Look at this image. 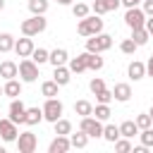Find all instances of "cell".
Returning a JSON list of instances; mask_svg holds the SVG:
<instances>
[{"label":"cell","mask_w":153,"mask_h":153,"mask_svg":"<svg viewBox=\"0 0 153 153\" xmlns=\"http://www.w3.org/2000/svg\"><path fill=\"white\" fill-rule=\"evenodd\" d=\"M45 26H48V19H45L43 14H31L29 19H24V22H22V33L33 38V36L43 33V31H45Z\"/></svg>","instance_id":"6da1fadb"},{"label":"cell","mask_w":153,"mask_h":153,"mask_svg":"<svg viewBox=\"0 0 153 153\" xmlns=\"http://www.w3.org/2000/svg\"><path fill=\"white\" fill-rule=\"evenodd\" d=\"M76 31H79V36H96V33H100V31H103V19H100V14H93V17L86 14L84 19H79Z\"/></svg>","instance_id":"7a4b0ae2"},{"label":"cell","mask_w":153,"mask_h":153,"mask_svg":"<svg viewBox=\"0 0 153 153\" xmlns=\"http://www.w3.org/2000/svg\"><path fill=\"white\" fill-rule=\"evenodd\" d=\"M112 48V36L110 33H96V36H88V41H86V50L88 53H105V50H110Z\"/></svg>","instance_id":"3957f363"},{"label":"cell","mask_w":153,"mask_h":153,"mask_svg":"<svg viewBox=\"0 0 153 153\" xmlns=\"http://www.w3.org/2000/svg\"><path fill=\"white\" fill-rule=\"evenodd\" d=\"M17 74L22 76V81L31 84V81H36V79H38V65H36L31 57H24V60L17 65Z\"/></svg>","instance_id":"277c9868"},{"label":"cell","mask_w":153,"mask_h":153,"mask_svg":"<svg viewBox=\"0 0 153 153\" xmlns=\"http://www.w3.org/2000/svg\"><path fill=\"white\" fill-rule=\"evenodd\" d=\"M79 129H81V131H86V134H88V139H98V136H103V122H100L98 117H93V115L81 117Z\"/></svg>","instance_id":"5b68a950"},{"label":"cell","mask_w":153,"mask_h":153,"mask_svg":"<svg viewBox=\"0 0 153 153\" xmlns=\"http://www.w3.org/2000/svg\"><path fill=\"white\" fill-rule=\"evenodd\" d=\"M43 110V120H48V122H55V120H60L62 117V103L57 100V98H45V105L41 108Z\"/></svg>","instance_id":"8992f818"},{"label":"cell","mask_w":153,"mask_h":153,"mask_svg":"<svg viewBox=\"0 0 153 153\" xmlns=\"http://www.w3.org/2000/svg\"><path fill=\"white\" fill-rule=\"evenodd\" d=\"M17 148H19V153H33V151L38 148L36 134H33V131H22V134H17Z\"/></svg>","instance_id":"52a82bcc"},{"label":"cell","mask_w":153,"mask_h":153,"mask_svg":"<svg viewBox=\"0 0 153 153\" xmlns=\"http://www.w3.org/2000/svg\"><path fill=\"white\" fill-rule=\"evenodd\" d=\"M124 24H127L129 29H141V26L146 24V14H143V10H141L139 5H136V7H127Z\"/></svg>","instance_id":"ba28073f"},{"label":"cell","mask_w":153,"mask_h":153,"mask_svg":"<svg viewBox=\"0 0 153 153\" xmlns=\"http://www.w3.org/2000/svg\"><path fill=\"white\" fill-rule=\"evenodd\" d=\"M24 115H26V105L22 100L12 98V103H10V120L14 124H24Z\"/></svg>","instance_id":"9c48e42d"},{"label":"cell","mask_w":153,"mask_h":153,"mask_svg":"<svg viewBox=\"0 0 153 153\" xmlns=\"http://www.w3.org/2000/svg\"><path fill=\"white\" fill-rule=\"evenodd\" d=\"M17 134H19L17 131V124L10 117L7 120H0V136H2V141H7V143L10 141H17Z\"/></svg>","instance_id":"30bf717a"},{"label":"cell","mask_w":153,"mask_h":153,"mask_svg":"<svg viewBox=\"0 0 153 153\" xmlns=\"http://www.w3.org/2000/svg\"><path fill=\"white\" fill-rule=\"evenodd\" d=\"M33 41H31V36H24V38H19V41H14V53L19 55V57H31V53H33Z\"/></svg>","instance_id":"8fae6325"},{"label":"cell","mask_w":153,"mask_h":153,"mask_svg":"<svg viewBox=\"0 0 153 153\" xmlns=\"http://www.w3.org/2000/svg\"><path fill=\"white\" fill-rule=\"evenodd\" d=\"M72 148V143H69V139L67 136H62V134H57L53 141H50V146H48V151L50 153H67Z\"/></svg>","instance_id":"7c38bea8"},{"label":"cell","mask_w":153,"mask_h":153,"mask_svg":"<svg viewBox=\"0 0 153 153\" xmlns=\"http://www.w3.org/2000/svg\"><path fill=\"white\" fill-rule=\"evenodd\" d=\"M48 62H50L53 67H60V65H67V62H69V55H67L65 48H55V50L48 53Z\"/></svg>","instance_id":"4fadbf2b"},{"label":"cell","mask_w":153,"mask_h":153,"mask_svg":"<svg viewBox=\"0 0 153 153\" xmlns=\"http://www.w3.org/2000/svg\"><path fill=\"white\" fill-rule=\"evenodd\" d=\"M127 74H129V79L139 81V79H143V76H146V65H143V62H139V60H134V62H129Z\"/></svg>","instance_id":"5bb4252c"},{"label":"cell","mask_w":153,"mask_h":153,"mask_svg":"<svg viewBox=\"0 0 153 153\" xmlns=\"http://www.w3.org/2000/svg\"><path fill=\"white\" fill-rule=\"evenodd\" d=\"M69 79H72V72H69V67H65V65H60V67H55V74H53V81H55L57 86H67V84H69Z\"/></svg>","instance_id":"9a60e30c"},{"label":"cell","mask_w":153,"mask_h":153,"mask_svg":"<svg viewBox=\"0 0 153 153\" xmlns=\"http://www.w3.org/2000/svg\"><path fill=\"white\" fill-rule=\"evenodd\" d=\"M112 98L120 100V103H127V100L131 98V86H129V84H115V88H112Z\"/></svg>","instance_id":"2e32d148"},{"label":"cell","mask_w":153,"mask_h":153,"mask_svg":"<svg viewBox=\"0 0 153 153\" xmlns=\"http://www.w3.org/2000/svg\"><path fill=\"white\" fill-rule=\"evenodd\" d=\"M2 96H10V98H17V96H22V84H19L17 79H5Z\"/></svg>","instance_id":"e0dca14e"},{"label":"cell","mask_w":153,"mask_h":153,"mask_svg":"<svg viewBox=\"0 0 153 153\" xmlns=\"http://www.w3.org/2000/svg\"><path fill=\"white\" fill-rule=\"evenodd\" d=\"M41 120H43V110H41V108H26V115H24V124L33 127V124H38Z\"/></svg>","instance_id":"ac0fdd59"},{"label":"cell","mask_w":153,"mask_h":153,"mask_svg":"<svg viewBox=\"0 0 153 153\" xmlns=\"http://www.w3.org/2000/svg\"><path fill=\"white\" fill-rule=\"evenodd\" d=\"M136 134H139V127H136L134 120H127V122L120 124V136H124V139H134Z\"/></svg>","instance_id":"d6986e66"},{"label":"cell","mask_w":153,"mask_h":153,"mask_svg":"<svg viewBox=\"0 0 153 153\" xmlns=\"http://www.w3.org/2000/svg\"><path fill=\"white\" fill-rule=\"evenodd\" d=\"M86 69H93V72L103 69V57H100V53H88V50H86Z\"/></svg>","instance_id":"ffe728a7"},{"label":"cell","mask_w":153,"mask_h":153,"mask_svg":"<svg viewBox=\"0 0 153 153\" xmlns=\"http://www.w3.org/2000/svg\"><path fill=\"white\" fill-rule=\"evenodd\" d=\"M84 69H86V53H81V55H76V57H72V60H69V72L81 74Z\"/></svg>","instance_id":"44dd1931"},{"label":"cell","mask_w":153,"mask_h":153,"mask_svg":"<svg viewBox=\"0 0 153 153\" xmlns=\"http://www.w3.org/2000/svg\"><path fill=\"white\" fill-rule=\"evenodd\" d=\"M0 76H2V79H14V76H17V65H14L12 60L0 62Z\"/></svg>","instance_id":"7402d4cb"},{"label":"cell","mask_w":153,"mask_h":153,"mask_svg":"<svg viewBox=\"0 0 153 153\" xmlns=\"http://www.w3.org/2000/svg\"><path fill=\"white\" fill-rule=\"evenodd\" d=\"M148 38H151V33H148L143 26H141V29H131V41H134L139 48H141V45H146V43H148Z\"/></svg>","instance_id":"603a6c76"},{"label":"cell","mask_w":153,"mask_h":153,"mask_svg":"<svg viewBox=\"0 0 153 153\" xmlns=\"http://www.w3.org/2000/svg\"><path fill=\"white\" fill-rule=\"evenodd\" d=\"M69 143H72V148H86V143H88V134L79 129L76 134L69 136Z\"/></svg>","instance_id":"cb8c5ba5"},{"label":"cell","mask_w":153,"mask_h":153,"mask_svg":"<svg viewBox=\"0 0 153 153\" xmlns=\"http://www.w3.org/2000/svg\"><path fill=\"white\" fill-rule=\"evenodd\" d=\"M91 115H93V117H98L100 122H105V120H110V115H112V112H110V105H108V103H98V105L93 108V112H91Z\"/></svg>","instance_id":"d4e9b609"},{"label":"cell","mask_w":153,"mask_h":153,"mask_svg":"<svg viewBox=\"0 0 153 153\" xmlns=\"http://www.w3.org/2000/svg\"><path fill=\"white\" fill-rule=\"evenodd\" d=\"M48 0H29V12L31 14H45L48 12Z\"/></svg>","instance_id":"484cf974"},{"label":"cell","mask_w":153,"mask_h":153,"mask_svg":"<svg viewBox=\"0 0 153 153\" xmlns=\"http://www.w3.org/2000/svg\"><path fill=\"white\" fill-rule=\"evenodd\" d=\"M103 139L110 141V143H115V141L120 139V127H115V124H105V127H103Z\"/></svg>","instance_id":"4316f807"},{"label":"cell","mask_w":153,"mask_h":153,"mask_svg":"<svg viewBox=\"0 0 153 153\" xmlns=\"http://www.w3.org/2000/svg\"><path fill=\"white\" fill-rule=\"evenodd\" d=\"M53 124H55V134H62V136L72 134V122H69V120H62V117H60V120H55Z\"/></svg>","instance_id":"83f0119b"},{"label":"cell","mask_w":153,"mask_h":153,"mask_svg":"<svg viewBox=\"0 0 153 153\" xmlns=\"http://www.w3.org/2000/svg\"><path fill=\"white\" fill-rule=\"evenodd\" d=\"M14 50V36L12 33H0V53Z\"/></svg>","instance_id":"f1b7e54d"},{"label":"cell","mask_w":153,"mask_h":153,"mask_svg":"<svg viewBox=\"0 0 153 153\" xmlns=\"http://www.w3.org/2000/svg\"><path fill=\"white\" fill-rule=\"evenodd\" d=\"M57 88H60V86H57V84L50 79V81H43V86H41V93H43L45 98H55V96H57Z\"/></svg>","instance_id":"f546056e"},{"label":"cell","mask_w":153,"mask_h":153,"mask_svg":"<svg viewBox=\"0 0 153 153\" xmlns=\"http://www.w3.org/2000/svg\"><path fill=\"white\" fill-rule=\"evenodd\" d=\"M74 112L81 115V117H86V115L93 112V105H91L88 100H76V103H74Z\"/></svg>","instance_id":"4dcf8cb0"},{"label":"cell","mask_w":153,"mask_h":153,"mask_svg":"<svg viewBox=\"0 0 153 153\" xmlns=\"http://www.w3.org/2000/svg\"><path fill=\"white\" fill-rule=\"evenodd\" d=\"M88 12H91V7H88L86 2H76V5H72V14H74L76 19H84Z\"/></svg>","instance_id":"1f68e13d"},{"label":"cell","mask_w":153,"mask_h":153,"mask_svg":"<svg viewBox=\"0 0 153 153\" xmlns=\"http://www.w3.org/2000/svg\"><path fill=\"white\" fill-rule=\"evenodd\" d=\"M31 60H33L36 65H43V62H48V50H45V48H33V53H31Z\"/></svg>","instance_id":"d6a6232c"},{"label":"cell","mask_w":153,"mask_h":153,"mask_svg":"<svg viewBox=\"0 0 153 153\" xmlns=\"http://www.w3.org/2000/svg\"><path fill=\"white\" fill-rule=\"evenodd\" d=\"M136 48H139V45H136L131 38H124V41L120 43V50H122L124 55H134V53H136Z\"/></svg>","instance_id":"836d02e7"},{"label":"cell","mask_w":153,"mask_h":153,"mask_svg":"<svg viewBox=\"0 0 153 153\" xmlns=\"http://www.w3.org/2000/svg\"><path fill=\"white\" fill-rule=\"evenodd\" d=\"M134 122H136V127H139V129H148V127L153 124V117H151L148 112H141V115H139Z\"/></svg>","instance_id":"e575fe53"},{"label":"cell","mask_w":153,"mask_h":153,"mask_svg":"<svg viewBox=\"0 0 153 153\" xmlns=\"http://www.w3.org/2000/svg\"><path fill=\"white\" fill-rule=\"evenodd\" d=\"M139 136H141V143H143L146 148H153V129H151V127H148V129H141Z\"/></svg>","instance_id":"d590c367"},{"label":"cell","mask_w":153,"mask_h":153,"mask_svg":"<svg viewBox=\"0 0 153 153\" xmlns=\"http://www.w3.org/2000/svg\"><path fill=\"white\" fill-rule=\"evenodd\" d=\"M115 151H117V153H129V151H131L129 139H124V136H122V139H117V141H115Z\"/></svg>","instance_id":"8d00e7d4"},{"label":"cell","mask_w":153,"mask_h":153,"mask_svg":"<svg viewBox=\"0 0 153 153\" xmlns=\"http://www.w3.org/2000/svg\"><path fill=\"white\" fill-rule=\"evenodd\" d=\"M88 88H91V91H93V96H96V93H100V91L105 88V81H103L100 76H96V79H91V84H88Z\"/></svg>","instance_id":"74e56055"},{"label":"cell","mask_w":153,"mask_h":153,"mask_svg":"<svg viewBox=\"0 0 153 153\" xmlns=\"http://www.w3.org/2000/svg\"><path fill=\"white\" fill-rule=\"evenodd\" d=\"M96 100H98V103H110V100H112V91L103 88L100 93H96Z\"/></svg>","instance_id":"f35d334b"},{"label":"cell","mask_w":153,"mask_h":153,"mask_svg":"<svg viewBox=\"0 0 153 153\" xmlns=\"http://www.w3.org/2000/svg\"><path fill=\"white\" fill-rule=\"evenodd\" d=\"M91 10H93V14H105V12H108L103 0H93V7H91Z\"/></svg>","instance_id":"ab89813d"},{"label":"cell","mask_w":153,"mask_h":153,"mask_svg":"<svg viewBox=\"0 0 153 153\" xmlns=\"http://www.w3.org/2000/svg\"><path fill=\"white\" fill-rule=\"evenodd\" d=\"M141 10H143L146 17H153V0H143V7Z\"/></svg>","instance_id":"60d3db41"},{"label":"cell","mask_w":153,"mask_h":153,"mask_svg":"<svg viewBox=\"0 0 153 153\" xmlns=\"http://www.w3.org/2000/svg\"><path fill=\"white\" fill-rule=\"evenodd\" d=\"M103 2H105V10H108V12H112V10H117V7L122 5L120 0H103Z\"/></svg>","instance_id":"b9f144b4"},{"label":"cell","mask_w":153,"mask_h":153,"mask_svg":"<svg viewBox=\"0 0 153 153\" xmlns=\"http://www.w3.org/2000/svg\"><path fill=\"white\" fill-rule=\"evenodd\" d=\"M146 76H151L153 79V55L148 57V62H146Z\"/></svg>","instance_id":"7bdbcfd3"},{"label":"cell","mask_w":153,"mask_h":153,"mask_svg":"<svg viewBox=\"0 0 153 153\" xmlns=\"http://www.w3.org/2000/svg\"><path fill=\"white\" fill-rule=\"evenodd\" d=\"M143 29H146V31L153 36V17H146V24H143Z\"/></svg>","instance_id":"ee69618b"},{"label":"cell","mask_w":153,"mask_h":153,"mask_svg":"<svg viewBox=\"0 0 153 153\" xmlns=\"http://www.w3.org/2000/svg\"><path fill=\"white\" fill-rule=\"evenodd\" d=\"M120 2H122L124 7H136V5H141L143 0H120Z\"/></svg>","instance_id":"f6af8a7d"},{"label":"cell","mask_w":153,"mask_h":153,"mask_svg":"<svg viewBox=\"0 0 153 153\" xmlns=\"http://www.w3.org/2000/svg\"><path fill=\"white\" fill-rule=\"evenodd\" d=\"M57 2H60V5H72L74 0H57Z\"/></svg>","instance_id":"bcb514c9"},{"label":"cell","mask_w":153,"mask_h":153,"mask_svg":"<svg viewBox=\"0 0 153 153\" xmlns=\"http://www.w3.org/2000/svg\"><path fill=\"white\" fill-rule=\"evenodd\" d=\"M2 10H5V0H0V12H2Z\"/></svg>","instance_id":"7dc6e473"},{"label":"cell","mask_w":153,"mask_h":153,"mask_svg":"<svg viewBox=\"0 0 153 153\" xmlns=\"http://www.w3.org/2000/svg\"><path fill=\"white\" fill-rule=\"evenodd\" d=\"M148 115H151V117H153V108H151V112H148Z\"/></svg>","instance_id":"c3c4849f"},{"label":"cell","mask_w":153,"mask_h":153,"mask_svg":"<svg viewBox=\"0 0 153 153\" xmlns=\"http://www.w3.org/2000/svg\"><path fill=\"white\" fill-rule=\"evenodd\" d=\"M0 96H2V86H0Z\"/></svg>","instance_id":"681fc988"}]
</instances>
